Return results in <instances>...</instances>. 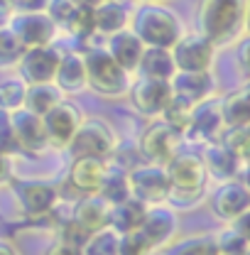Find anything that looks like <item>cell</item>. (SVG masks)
<instances>
[{"label": "cell", "mask_w": 250, "mask_h": 255, "mask_svg": "<svg viewBox=\"0 0 250 255\" xmlns=\"http://www.w3.org/2000/svg\"><path fill=\"white\" fill-rule=\"evenodd\" d=\"M179 145H182V132H177L162 118H155V123H150L140 135V155L150 164L164 167L172 159V155L179 150Z\"/></svg>", "instance_id": "obj_8"}, {"label": "cell", "mask_w": 250, "mask_h": 255, "mask_svg": "<svg viewBox=\"0 0 250 255\" xmlns=\"http://www.w3.org/2000/svg\"><path fill=\"white\" fill-rule=\"evenodd\" d=\"M54 86L64 96L81 94L86 89V66H84V54L79 52H64L59 54L57 74H54Z\"/></svg>", "instance_id": "obj_19"}, {"label": "cell", "mask_w": 250, "mask_h": 255, "mask_svg": "<svg viewBox=\"0 0 250 255\" xmlns=\"http://www.w3.org/2000/svg\"><path fill=\"white\" fill-rule=\"evenodd\" d=\"M74 10H76V7H74L69 0H47V5H44V12H47V17L57 25V30H66V25H69Z\"/></svg>", "instance_id": "obj_37"}, {"label": "cell", "mask_w": 250, "mask_h": 255, "mask_svg": "<svg viewBox=\"0 0 250 255\" xmlns=\"http://www.w3.org/2000/svg\"><path fill=\"white\" fill-rule=\"evenodd\" d=\"M98 196L106 199L111 206L123 201L130 196V182H127V169L125 167H113L103 172V179H101V187H98Z\"/></svg>", "instance_id": "obj_29"}, {"label": "cell", "mask_w": 250, "mask_h": 255, "mask_svg": "<svg viewBox=\"0 0 250 255\" xmlns=\"http://www.w3.org/2000/svg\"><path fill=\"white\" fill-rule=\"evenodd\" d=\"M219 142L233 155L236 159H241L246 164L250 152V132L248 126H236V128H223L219 135Z\"/></svg>", "instance_id": "obj_30"}, {"label": "cell", "mask_w": 250, "mask_h": 255, "mask_svg": "<svg viewBox=\"0 0 250 255\" xmlns=\"http://www.w3.org/2000/svg\"><path fill=\"white\" fill-rule=\"evenodd\" d=\"M248 49H250V42H248V37H243L241 44H238V64H241V71L243 74H248Z\"/></svg>", "instance_id": "obj_41"}, {"label": "cell", "mask_w": 250, "mask_h": 255, "mask_svg": "<svg viewBox=\"0 0 250 255\" xmlns=\"http://www.w3.org/2000/svg\"><path fill=\"white\" fill-rule=\"evenodd\" d=\"M15 194H17V201H20L22 211L30 214V216L49 214L54 209L57 199H59V191L47 182H20L15 187Z\"/></svg>", "instance_id": "obj_18"}, {"label": "cell", "mask_w": 250, "mask_h": 255, "mask_svg": "<svg viewBox=\"0 0 250 255\" xmlns=\"http://www.w3.org/2000/svg\"><path fill=\"white\" fill-rule=\"evenodd\" d=\"M25 89H27V84H25L22 79L0 81V111H2V113H12V111L22 108Z\"/></svg>", "instance_id": "obj_32"}, {"label": "cell", "mask_w": 250, "mask_h": 255, "mask_svg": "<svg viewBox=\"0 0 250 255\" xmlns=\"http://www.w3.org/2000/svg\"><path fill=\"white\" fill-rule=\"evenodd\" d=\"M59 54L52 47H32L25 49L20 62H17V71L20 79L30 86V84H49L54 81L57 74V64H59Z\"/></svg>", "instance_id": "obj_13"}, {"label": "cell", "mask_w": 250, "mask_h": 255, "mask_svg": "<svg viewBox=\"0 0 250 255\" xmlns=\"http://www.w3.org/2000/svg\"><path fill=\"white\" fill-rule=\"evenodd\" d=\"M12 177V167H10V155H2L0 152V184L10 182Z\"/></svg>", "instance_id": "obj_42"}, {"label": "cell", "mask_w": 250, "mask_h": 255, "mask_svg": "<svg viewBox=\"0 0 250 255\" xmlns=\"http://www.w3.org/2000/svg\"><path fill=\"white\" fill-rule=\"evenodd\" d=\"M81 121H84L81 111L69 101H59L52 111H47L42 116V126H44V135H47L49 147H64L66 150L69 140L74 137Z\"/></svg>", "instance_id": "obj_11"}, {"label": "cell", "mask_w": 250, "mask_h": 255, "mask_svg": "<svg viewBox=\"0 0 250 255\" xmlns=\"http://www.w3.org/2000/svg\"><path fill=\"white\" fill-rule=\"evenodd\" d=\"M169 52L177 71H211L216 47L201 32H182Z\"/></svg>", "instance_id": "obj_7"}, {"label": "cell", "mask_w": 250, "mask_h": 255, "mask_svg": "<svg viewBox=\"0 0 250 255\" xmlns=\"http://www.w3.org/2000/svg\"><path fill=\"white\" fill-rule=\"evenodd\" d=\"M135 71H140V76L169 81L174 76L177 66H174V59H172V52L169 49H164V47H145Z\"/></svg>", "instance_id": "obj_25"}, {"label": "cell", "mask_w": 250, "mask_h": 255, "mask_svg": "<svg viewBox=\"0 0 250 255\" xmlns=\"http://www.w3.org/2000/svg\"><path fill=\"white\" fill-rule=\"evenodd\" d=\"M169 89L174 98H182L191 106L211 98L214 94V76L211 71H174L169 79Z\"/></svg>", "instance_id": "obj_17"}, {"label": "cell", "mask_w": 250, "mask_h": 255, "mask_svg": "<svg viewBox=\"0 0 250 255\" xmlns=\"http://www.w3.org/2000/svg\"><path fill=\"white\" fill-rule=\"evenodd\" d=\"M69 34H76V37H89L96 32L94 25V7H76L69 25H66Z\"/></svg>", "instance_id": "obj_36"}, {"label": "cell", "mask_w": 250, "mask_h": 255, "mask_svg": "<svg viewBox=\"0 0 250 255\" xmlns=\"http://www.w3.org/2000/svg\"><path fill=\"white\" fill-rule=\"evenodd\" d=\"M127 182H130V194L140 201H145L147 206L152 204H164L169 196V179L162 164H150L142 162L137 167L127 169Z\"/></svg>", "instance_id": "obj_6"}, {"label": "cell", "mask_w": 250, "mask_h": 255, "mask_svg": "<svg viewBox=\"0 0 250 255\" xmlns=\"http://www.w3.org/2000/svg\"><path fill=\"white\" fill-rule=\"evenodd\" d=\"M152 248L147 243V238L142 236V231H130L118 236V255H150Z\"/></svg>", "instance_id": "obj_35"}, {"label": "cell", "mask_w": 250, "mask_h": 255, "mask_svg": "<svg viewBox=\"0 0 250 255\" xmlns=\"http://www.w3.org/2000/svg\"><path fill=\"white\" fill-rule=\"evenodd\" d=\"M130 32L145 44V47H164L172 49V44L182 34V20L177 17L174 10L157 5V2H145L137 7L132 15V27Z\"/></svg>", "instance_id": "obj_2"}, {"label": "cell", "mask_w": 250, "mask_h": 255, "mask_svg": "<svg viewBox=\"0 0 250 255\" xmlns=\"http://www.w3.org/2000/svg\"><path fill=\"white\" fill-rule=\"evenodd\" d=\"M142 49H145V44L130 30H121V32H116V34H111L108 37V47H106V52L111 54V59L118 64L121 69H125L127 74L137 69L140 57H142Z\"/></svg>", "instance_id": "obj_21"}, {"label": "cell", "mask_w": 250, "mask_h": 255, "mask_svg": "<svg viewBox=\"0 0 250 255\" xmlns=\"http://www.w3.org/2000/svg\"><path fill=\"white\" fill-rule=\"evenodd\" d=\"M209 251H211V241H206V238H194V241L182 243L172 255H209Z\"/></svg>", "instance_id": "obj_39"}, {"label": "cell", "mask_w": 250, "mask_h": 255, "mask_svg": "<svg viewBox=\"0 0 250 255\" xmlns=\"http://www.w3.org/2000/svg\"><path fill=\"white\" fill-rule=\"evenodd\" d=\"M127 96L135 106V111L145 118H159L164 106L172 98V89L169 81L162 79H150V76H140L135 84H130Z\"/></svg>", "instance_id": "obj_10"}, {"label": "cell", "mask_w": 250, "mask_h": 255, "mask_svg": "<svg viewBox=\"0 0 250 255\" xmlns=\"http://www.w3.org/2000/svg\"><path fill=\"white\" fill-rule=\"evenodd\" d=\"M246 25V0H201L199 27L214 44L233 42Z\"/></svg>", "instance_id": "obj_1"}, {"label": "cell", "mask_w": 250, "mask_h": 255, "mask_svg": "<svg viewBox=\"0 0 250 255\" xmlns=\"http://www.w3.org/2000/svg\"><path fill=\"white\" fill-rule=\"evenodd\" d=\"M59 101H64V94L54 86V81L49 84H30L25 89V101H22V108H27L34 116H44L47 111H52Z\"/></svg>", "instance_id": "obj_27"}, {"label": "cell", "mask_w": 250, "mask_h": 255, "mask_svg": "<svg viewBox=\"0 0 250 255\" xmlns=\"http://www.w3.org/2000/svg\"><path fill=\"white\" fill-rule=\"evenodd\" d=\"M145 214H147V204L135 199L132 194L113 204L111 206V216H108V226L121 236V233H130V231H137L142 221H145Z\"/></svg>", "instance_id": "obj_23"}, {"label": "cell", "mask_w": 250, "mask_h": 255, "mask_svg": "<svg viewBox=\"0 0 250 255\" xmlns=\"http://www.w3.org/2000/svg\"><path fill=\"white\" fill-rule=\"evenodd\" d=\"M209 255H223V253H219V251L214 248V243H211V251H209Z\"/></svg>", "instance_id": "obj_45"}, {"label": "cell", "mask_w": 250, "mask_h": 255, "mask_svg": "<svg viewBox=\"0 0 250 255\" xmlns=\"http://www.w3.org/2000/svg\"><path fill=\"white\" fill-rule=\"evenodd\" d=\"M221 130H223V121H221L219 101L206 98V101H201V103L194 106L191 121H189L184 135L194 137L196 142L209 145V142H216V140H219Z\"/></svg>", "instance_id": "obj_14"}, {"label": "cell", "mask_w": 250, "mask_h": 255, "mask_svg": "<svg viewBox=\"0 0 250 255\" xmlns=\"http://www.w3.org/2000/svg\"><path fill=\"white\" fill-rule=\"evenodd\" d=\"M214 248L223 255H248V236H243L241 231L231 226L214 241Z\"/></svg>", "instance_id": "obj_34"}, {"label": "cell", "mask_w": 250, "mask_h": 255, "mask_svg": "<svg viewBox=\"0 0 250 255\" xmlns=\"http://www.w3.org/2000/svg\"><path fill=\"white\" fill-rule=\"evenodd\" d=\"M0 255H17V251L7 241H0Z\"/></svg>", "instance_id": "obj_44"}, {"label": "cell", "mask_w": 250, "mask_h": 255, "mask_svg": "<svg viewBox=\"0 0 250 255\" xmlns=\"http://www.w3.org/2000/svg\"><path fill=\"white\" fill-rule=\"evenodd\" d=\"M221 108V121L223 128H236V126H250V94L248 89H241L236 94L226 96L219 101Z\"/></svg>", "instance_id": "obj_28"}, {"label": "cell", "mask_w": 250, "mask_h": 255, "mask_svg": "<svg viewBox=\"0 0 250 255\" xmlns=\"http://www.w3.org/2000/svg\"><path fill=\"white\" fill-rule=\"evenodd\" d=\"M74 7H96L98 2H103V0H69Z\"/></svg>", "instance_id": "obj_43"}, {"label": "cell", "mask_w": 250, "mask_h": 255, "mask_svg": "<svg viewBox=\"0 0 250 255\" xmlns=\"http://www.w3.org/2000/svg\"><path fill=\"white\" fill-rule=\"evenodd\" d=\"M94 25H96V32L111 37L116 32L127 30L130 15H127L123 2H118V0H103V2H98L94 7Z\"/></svg>", "instance_id": "obj_24"}, {"label": "cell", "mask_w": 250, "mask_h": 255, "mask_svg": "<svg viewBox=\"0 0 250 255\" xmlns=\"http://www.w3.org/2000/svg\"><path fill=\"white\" fill-rule=\"evenodd\" d=\"M25 47L20 44V39L7 30H0V69H12L17 66L20 57H22Z\"/></svg>", "instance_id": "obj_33"}, {"label": "cell", "mask_w": 250, "mask_h": 255, "mask_svg": "<svg viewBox=\"0 0 250 255\" xmlns=\"http://www.w3.org/2000/svg\"><path fill=\"white\" fill-rule=\"evenodd\" d=\"M86 89L101 98H125L130 89V74L111 59L106 49H91L84 54Z\"/></svg>", "instance_id": "obj_3"}, {"label": "cell", "mask_w": 250, "mask_h": 255, "mask_svg": "<svg viewBox=\"0 0 250 255\" xmlns=\"http://www.w3.org/2000/svg\"><path fill=\"white\" fill-rule=\"evenodd\" d=\"M47 255H84V253H81V248H74V246L59 241L57 246H52V248L47 251Z\"/></svg>", "instance_id": "obj_40"}, {"label": "cell", "mask_w": 250, "mask_h": 255, "mask_svg": "<svg viewBox=\"0 0 250 255\" xmlns=\"http://www.w3.org/2000/svg\"><path fill=\"white\" fill-rule=\"evenodd\" d=\"M108 216H111V204L106 199H101L98 194L91 196H84L76 206V221L81 223L84 228H89L91 233L98 228H106L108 226Z\"/></svg>", "instance_id": "obj_26"}, {"label": "cell", "mask_w": 250, "mask_h": 255, "mask_svg": "<svg viewBox=\"0 0 250 255\" xmlns=\"http://www.w3.org/2000/svg\"><path fill=\"white\" fill-rule=\"evenodd\" d=\"M89 236H91V231L84 228L76 219L66 221L62 228V243H69V246H74V248H84L86 241H89Z\"/></svg>", "instance_id": "obj_38"}, {"label": "cell", "mask_w": 250, "mask_h": 255, "mask_svg": "<svg viewBox=\"0 0 250 255\" xmlns=\"http://www.w3.org/2000/svg\"><path fill=\"white\" fill-rule=\"evenodd\" d=\"M177 228H179L177 214H174L172 209H167V206H159V204L147 206L145 221L140 226V231H142V236L147 238V243H150L152 251L167 246V243L174 238Z\"/></svg>", "instance_id": "obj_16"}, {"label": "cell", "mask_w": 250, "mask_h": 255, "mask_svg": "<svg viewBox=\"0 0 250 255\" xmlns=\"http://www.w3.org/2000/svg\"><path fill=\"white\" fill-rule=\"evenodd\" d=\"M66 150L71 152V157L108 159L116 152V132L103 121H81Z\"/></svg>", "instance_id": "obj_5"}, {"label": "cell", "mask_w": 250, "mask_h": 255, "mask_svg": "<svg viewBox=\"0 0 250 255\" xmlns=\"http://www.w3.org/2000/svg\"><path fill=\"white\" fill-rule=\"evenodd\" d=\"M145 2H155V0H145Z\"/></svg>", "instance_id": "obj_46"}, {"label": "cell", "mask_w": 250, "mask_h": 255, "mask_svg": "<svg viewBox=\"0 0 250 255\" xmlns=\"http://www.w3.org/2000/svg\"><path fill=\"white\" fill-rule=\"evenodd\" d=\"M167 179H169V196L179 194V196H199L206 184V169H204V159L196 152H182L177 150L172 159L164 164ZM167 196V199H169Z\"/></svg>", "instance_id": "obj_4"}, {"label": "cell", "mask_w": 250, "mask_h": 255, "mask_svg": "<svg viewBox=\"0 0 250 255\" xmlns=\"http://www.w3.org/2000/svg\"><path fill=\"white\" fill-rule=\"evenodd\" d=\"M7 30L20 39V44L25 49L49 47L52 39L57 37V25L47 17L44 10H39V12H15Z\"/></svg>", "instance_id": "obj_9"}, {"label": "cell", "mask_w": 250, "mask_h": 255, "mask_svg": "<svg viewBox=\"0 0 250 255\" xmlns=\"http://www.w3.org/2000/svg\"><path fill=\"white\" fill-rule=\"evenodd\" d=\"M211 209L214 214L223 221H233L241 214H246L250 209V191L243 182L231 179V182H221L219 189L211 196Z\"/></svg>", "instance_id": "obj_15"}, {"label": "cell", "mask_w": 250, "mask_h": 255, "mask_svg": "<svg viewBox=\"0 0 250 255\" xmlns=\"http://www.w3.org/2000/svg\"><path fill=\"white\" fill-rule=\"evenodd\" d=\"M118 2H123V0H118Z\"/></svg>", "instance_id": "obj_47"}, {"label": "cell", "mask_w": 250, "mask_h": 255, "mask_svg": "<svg viewBox=\"0 0 250 255\" xmlns=\"http://www.w3.org/2000/svg\"><path fill=\"white\" fill-rule=\"evenodd\" d=\"M7 116H10V130H12V137H15V145L20 152L42 155L49 147L39 116L30 113L27 108H17Z\"/></svg>", "instance_id": "obj_12"}, {"label": "cell", "mask_w": 250, "mask_h": 255, "mask_svg": "<svg viewBox=\"0 0 250 255\" xmlns=\"http://www.w3.org/2000/svg\"><path fill=\"white\" fill-rule=\"evenodd\" d=\"M103 172H106V159L74 157L71 169H69V184L74 187V191H79V194H84V196L98 194Z\"/></svg>", "instance_id": "obj_20"}, {"label": "cell", "mask_w": 250, "mask_h": 255, "mask_svg": "<svg viewBox=\"0 0 250 255\" xmlns=\"http://www.w3.org/2000/svg\"><path fill=\"white\" fill-rule=\"evenodd\" d=\"M84 255H118V233L106 226V228H98L89 236L86 246L81 248Z\"/></svg>", "instance_id": "obj_31"}, {"label": "cell", "mask_w": 250, "mask_h": 255, "mask_svg": "<svg viewBox=\"0 0 250 255\" xmlns=\"http://www.w3.org/2000/svg\"><path fill=\"white\" fill-rule=\"evenodd\" d=\"M201 159H204L206 177L216 179L219 184L221 182H231V179H236V174H238L241 167H243V162L233 157V155L221 145L219 140L206 145V152H204V157Z\"/></svg>", "instance_id": "obj_22"}]
</instances>
